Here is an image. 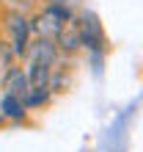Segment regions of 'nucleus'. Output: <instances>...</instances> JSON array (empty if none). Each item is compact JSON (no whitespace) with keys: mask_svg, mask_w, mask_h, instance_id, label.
Masks as SVG:
<instances>
[{"mask_svg":"<svg viewBox=\"0 0 143 152\" xmlns=\"http://www.w3.org/2000/svg\"><path fill=\"white\" fill-rule=\"evenodd\" d=\"M72 20V14L61 6H50L44 8V14H39L36 20L30 22V28L39 33L41 39H58V33L64 31V25Z\"/></svg>","mask_w":143,"mask_h":152,"instance_id":"1","label":"nucleus"},{"mask_svg":"<svg viewBox=\"0 0 143 152\" xmlns=\"http://www.w3.org/2000/svg\"><path fill=\"white\" fill-rule=\"evenodd\" d=\"M8 28H11V50H14V56H28V47H30V22L25 20L22 14H11L8 17Z\"/></svg>","mask_w":143,"mask_h":152,"instance_id":"2","label":"nucleus"},{"mask_svg":"<svg viewBox=\"0 0 143 152\" xmlns=\"http://www.w3.org/2000/svg\"><path fill=\"white\" fill-rule=\"evenodd\" d=\"M30 91V83H28V72L22 66H11L3 72V94H11V97H20L25 102V97Z\"/></svg>","mask_w":143,"mask_h":152,"instance_id":"3","label":"nucleus"},{"mask_svg":"<svg viewBox=\"0 0 143 152\" xmlns=\"http://www.w3.org/2000/svg\"><path fill=\"white\" fill-rule=\"evenodd\" d=\"M28 56H30V61L55 66V61H58V47H55V42H52V39H41V36H39V39L28 47Z\"/></svg>","mask_w":143,"mask_h":152,"instance_id":"4","label":"nucleus"},{"mask_svg":"<svg viewBox=\"0 0 143 152\" xmlns=\"http://www.w3.org/2000/svg\"><path fill=\"white\" fill-rule=\"evenodd\" d=\"M0 116L3 119H11V122H22L28 116V108L20 97H11V94H3L0 97Z\"/></svg>","mask_w":143,"mask_h":152,"instance_id":"5","label":"nucleus"},{"mask_svg":"<svg viewBox=\"0 0 143 152\" xmlns=\"http://www.w3.org/2000/svg\"><path fill=\"white\" fill-rule=\"evenodd\" d=\"M80 42H83L85 47H94V50L102 47V28H99V22H96L94 14H85V22H83V28H80Z\"/></svg>","mask_w":143,"mask_h":152,"instance_id":"6","label":"nucleus"},{"mask_svg":"<svg viewBox=\"0 0 143 152\" xmlns=\"http://www.w3.org/2000/svg\"><path fill=\"white\" fill-rule=\"evenodd\" d=\"M50 69L52 66H47V64H39V61H30L28 64V83H30V88H50Z\"/></svg>","mask_w":143,"mask_h":152,"instance_id":"7","label":"nucleus"},{"mask_svg":"<svg viewBox=\"0 0 143 152\" xmlns=\"http://www.w3.org/2000/svg\"><path fill=\"white\" fill-rule=\"evenodd\" d=\"M11 58H14V50L6 47V44H0V69H11Z\"/></svg>","mask_w":143,"mask_h":152,"instance_id":"8","label":"nucleus"},{"mask_svg":"<svg viewBox=\"0 0 143 152\" xmlns=\"http://www.w3.org/2000/svg\"><path fill=\"white\" fill-rule=\"evenodd\" d=\"M3 122H6V119H3V116H0V124H3Z\"/></svg>","mask_w":143,"mask_h":152,"instance_id":"9","label":"nucleus"}]
</instances>
